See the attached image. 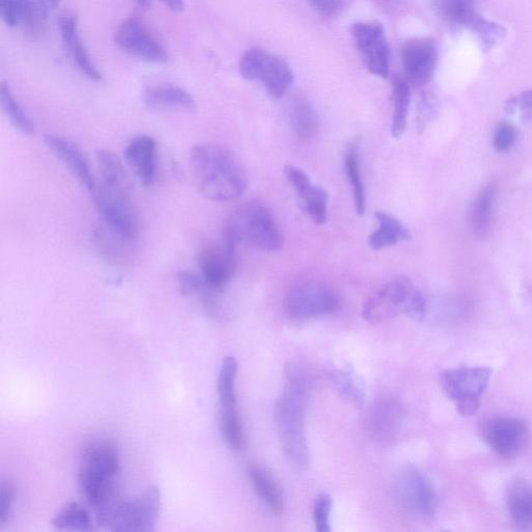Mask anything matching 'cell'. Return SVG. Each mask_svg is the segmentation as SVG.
Instances as JSON below:
<instances>
[{"mask_svg":"<svg viewBox=\"0 0 532 532\" xmlns=\"http://www.w3.org/2000/svg\"><path fill=\"white\" fill-rule=\"evenodd\" d=\"M236 245L229 238L223 242L206 247L199 254L201 276L209 287L221 290L235 272Z\"/></svg>","mask_w":532,"mask_h":532,"instance_id":"obj_15","label":"cell"},{"mask_svg":"<svg viewBox=\"0 0 532 532\" xmlns=\"http://www.w3.org/2000/svg\"><path fill=\"white\" fill-rule=\"evenodd\" d=\"M239 72L248 81H257L274 98H281L294 83V73L288 64L262 48H252L239 62Z\"/></svg>","mask_w":532,"mask_h":532,"instance_id":"obj_7","label":"cell"},{"mask_svg":"<svg viewBox=\"0 0 532 532\" xmlns=\"http://www.w3.org/2000/svg\"><path fill=\"white\" fill-rule=\"evenodd\" d=\"M290 122L296 136L301 141H308L315 136L318 128V116L307 98L299 96L292 101Z\"/></svg>","mask_w":532,"mask_h":532,"instance_id":"obj_28","label":"cell"},{"mask_svg":"<svg viewBox=\"0 0 532 532\" xmlns=\"http://www.w3.org/2000/svg\"><path fill=\"white\" fill-rule=\"evenodd\" d=\"M224 236L236 246L247 245L268 253L284 247L283 234L271 209L259 202L238 206L225 225Z\"/></svg>","mask_w":532,"mask_h":532,"instance_id":"obj_2","label":"cell"},{"mask_svg":"<svg viewBox=\"0 0 532 532\" xmlns=\"http://www.w3.org/2000/svg\"><path fill=\"white\" fill-rule=\"evenodd\" d=\"M395 493L405 510L429 519L435 516L438 498L430 478L416 469H409L399 476Z\"/></svg>","mask_w":532,"mask_h":532,"instance_id":"obj_12","label":"cell"},{"mask_svg":"<svg viewBox=\"0 0 532 532\" xmlns=\"http://www.w3.org/2000/svg\"><path fill=\"white\" fill-rule=\"evenodd\" d=\"M118 47L140 61L162 65L169 61V53L137 17L124 20L115 35Z\"/></svg>","mask_w":532,"mask_h":532,"instance_id":"obj_11","label":"cell"},{"mask_svg":"<svg viewBox=\"0 0 532 532\" xmlns=\"http://www.w3.org/2000/svg\"><path fill=\"white\" fill-rule=\"evenodd\" d=\"M491 376L488 367H460L442 372L440 385L462 416H472L480 409V399Z\"/></svg>","mask_w":532,"mask_h":532,"instance_id":"obj_6","label":"cell"},{"mask_svg":"<svg viewBox=\"0 0 532 532\" xmlns=\"http://www.w3.org/2000/svg\"><path fill=\"white\" fill-rule=\"evenodd\" d=\"M333 508V499L328 494L319 495L313 508V521L318 532H330V517Z\"/></svg>","mask_w":532,"mask_h":532,"instance_id":"obj_41","label":"cell"},{"mask_svg":"<svg viewBox=\"0 0 532 532\" xmlns=\"http://www.w3.org/2000/svg\"><path fill=\"white\" fill-rule=\"evenodd\" d=\"M434 6L442 18L465 26L476 13L474 0H434Z\"/></svg>","mask_w":532,"mask_h":532,"instance_id":"obj_36","label":"cell"},{"mask_svg":"<svg viewBox=\"0 0 532 532\" xmlns=\"http://www.w3.org/2000/svg\"><path fill=\"white\" fill-rule=\"evenodd\" d=\"M341 305L336 292L318 282H304L291 288L284 300L286 313L298 319L330 315L337 312Z\"/></svg>","mask_w":532,"mask_h":532,"instance_id":"obj_9","label":"cell"},{"mask_svg":"<svg viewBox=\"0 0 532 532\" xmlns=\"http://www.w3.org/2000/svg\"><path fill=\"white\" fill-rule=\"evenodd\" d=\"M97 162L102 183L129 186L121 159L115 152L108 149L99 150L97 152Z\"/></svg>","mask_w":532,"mask_h":532,"instance_id":"obj_35","label":"cell"},{"mask_svg":"<svg viewBox=\"0 0 532 532\" xmlns=\"http://www.w3.org/2000/svg\"><path fill=\"white\" fill-rule=\"evenodd\" d=\"M178 283L182 294L185 296L203 295L208 299L212 291H217L207 285L201 274L198 275L193 272L179 273Z\"/></svg>","mask_w":532,"mask_h":532,"instance_id":"obj_39","label":"cell"},{"mask_svg":"<svg viewBox=\"0 0 532 532\" xmlns=\"http://www.w3.org/2000/svg\"><path fill=\"white\" fill-rule=\"evenodd\" d=\"M482 440L504 459L519 457L529 444V429L519 418L497 417L484 420L478 428Z\"/></svg>","mask_w":532,"mask_h":532,"instance_id":"obj_10","label":"cell"},{"mask_svg":"<svg viewBox=\"0 0 532 532\" xmlns=\"http://www.w3.org/2000/svg\"><path fill=\"white\" fill-rule=\"evenodd\" d=\"M307 3L319 14L335 16L343 9L344 0H307Z\"/></svg>","mask_w":532,"mask_h":532,"instance_id":"obj_44","label":"cell"},{"mask_svg":"<svg viewBox=\"0 0 532 532\" xmlns=\"http://www.w3.org/2000/svg\"><path fill=\"white\" fill-rule=\"evenodd\" d=\"M376 219L379 228L369 236V246L372 249L380 251L401 242H409L412 238L409 229L403 222L388 212L378 211Z\"/></svg>","mask_w":532,"mask_h":532,"instance_id":"obj_25","label":"cell"},{"mask_svg":"<svg viewBox=\"0 0 532 532\" xmlns=\"http://www.w3.org/2000/svg\"><path fill=\"white\" fill-rule=\"evenodd\" d=\"M402 409L396 402L378 403L369 415V428L372 434L382 440L394 437L401 425Z\"/></svg>","mask_w":532,"mask_h":532,"instance_id":"obj_26","label":"cell"},{"mask_svg":"<svg viewBox=\"0 0 532 532\" xmlns=\"http://www.w3.org/2000/svg\"><path fill=\"white\" fill-rule=\"evenodd\" d=\"M16 498V487L10 480L3 481L0 486V524L4 525L12 512Z\"/></svg>","mask_w":532,"mask_h":532,"instance_id":"obj_42","label":"cell"},{"mask_svg":"<svg viewBox=\"0 0 532 532\" xmlns=\"http://www.w3.org/2000/svg\"><path fill=\"white\" fill-rule=\"evenodd\" d=\"M190 167L199 191L211 201H234L248 189L244 166L225 146L211 143L196 145L190 153Z\"/></svg>","mask_w":532,"mask_h":532,"instance_id":"obj_1","label":"cell"},{"mask_svg":"<svg viewBox=\"0 0 532 532\" xmlns=\"http://www.w3.org/2000/svg\"><path fill=\"white\" fill-rule=\"evenodd\" d=\"M61 2L62 0H34V5L38 13L47 20L49 14L59 8Z\"/></svg>","mask_w":532,"mask_h":532,"instance_id":"obj_45","label":"cell"},{"mask_svg":"<svg viewBox=\"0 0 532 532\" xmlns=\"http://www.w3.org/2000/svg\"><path fill=\"white\" fill-rule=\"evenodd\" d=\"M161 2L175 14L182 13L185 8L184 0H161Z\"/></svg>","mask_w":532,"mask_h":532,"instance_id":"obj_46","label":"cell"},{"mask_svg":"<svg viewBox=\"0 0 532 532\" xmlns=\"http://www.w3.org/2000/svg\"><path fill=\"white\" fill-rule=\"evenodd\" d=\"M221 430L228 445L233 450H243L245 445L244 431L236 407L222 409Z\"/></svg>","mask_w":532,"mask_h":532,"instance_id":"obj_38","label":"cell"},{"mask_svg":"<svg viewBox=\"0 0 532 532\" xmlns=\"http://www.w3.org/2000/svg\"><path fill=\"white\" fill-rule=\"evenodd\" d=\"M517 110L521 112L524 123L532 121V90L522 92L508 101L507 111L515 113Z\"/></svg>","mask_w":532,"mask_h":532,"instance_id":"obj_43","label":"cell"},{"mask_svg":"<svg viewBox=\"0 0 532 532\" xmlns=\"http://www.w3.org/2000/svg\"><path fill=\"white\" fill-rule=\"evenodd\" d=\"M437 60V46L431 38L410 39L402 48L405 77L415 86H424L431 81Z\"/></svg>","mask_w":532,"mask_h":532,"instance_id":"obj_14","label":"cell"},{"mask_svg":"<svg viewBox=\"0 0 532 532\" xmlns=\"http://www.w3.org/2000/svg\"><path fill=\"white\" fill-rule=\"evenodd\" d=\"M0 102H2L3 111L11 123L24 135H33L36 130L35 123L22 109L10 86L5 82L0 87Z\"/></svg>","mask_w":532,"mask_h":532,"instance_id":"obj_30","label":"cell"},{"mask_svg":"<svg viewBox=\"0 0 532 532\" xmlns=\"http://www.w3.org/2000/svg\"><path fill=\"white\" fill-rule=\"evenodd\" d=\"M393 88V116L391 133L394 139L401 138L407 128L411 101V89L408 79L396 75L392 82Z\"/></svg>","mask_w":532,"mask_h":532,"instance_id":"obj_27","label":"cell"},{"mask_svg":"<svg viewBox=\"0 0 532 532\" xmlns=\"http://www.w3.org/2000/svg\"><path fill=\"white\" fill-rule=\"evenodd\" d=\"M140 8L146 10L151 4V0H133Z\"/></svg>","mask_w":532,"mask_h":532,"instance_id":"obj_47","label":"cell"},{"mask_svg":"<svg viewBox=\"0 0 532 532\" xmlns=\"http://www.w3.org/2000/svg\"><path fill=\"white\" fill-rule=\"evenodd\" d=\"M0 16L9 28H19L34 38L43 33L47 21L36 10L34 0H0Z\"/></svg>","mask_w":532,"mask_h":532,"instance_id":"obj_19","label":"cell"},{"mask_svg":"<svg viewBox=\"0 0 532 532\" xmlns=\"http://www.w3.org/2000/svg\"><path fill=\"white\" fill-rule=\"evenodd\" d=\"M162 511V495L148 486L139 495L117 499L108 509L96 514L98 523L115 531H153Z\"/></svg>","mask_w":532,"mask_h":532,"instance_id":"obj_5","label":"cell"},{"mask_svg":"<svg viewBox=\"0 0 532 532\" xmlns=\"http://www.w3.org/2000/svg\"><path fill=\"white\" fill-rule=\"evenodd\" d=\"M285 175L309 218L317 225H324L328 220V193L314 185L308 174L298 167L286 166Z\"/></svg>","mask_w":532,"mask_h":532,"instance_id":"obj_16","label":"cell"},{"mask_svg":"<svg viewBox=\"0 0 532 532\" xmlns=\"http://www.w3.org/2000/svg\"><path fill=\"white\" fill-rule=\"evenodd\" d=\"M331 380L339 394L347 401L360 406L364 401L365 389L361 380L354 372L347 369H337L331 374Z\"/></svg>","mask_w":532,"mask_h":532,"instance_id":"obj_33","label":"cell"},{"mask_svg":"<svg viewBox=\"0 0 532 532\" xmlns=\"http://www.w3.org/2000/svg\"><path fill=\"white\" fill-rule=\"evenodd\" d=\"M144 100L150 108L156 110L194 112L197 109L196 100L188 91L170 84L147 88Z\"/></svg>","mask_w":532,"mask_h":532,"instance_id":"obj_22","label":"cell"},{"mask_svg":"<svg viewBox=\"0 0 532 532\" xmlns=\"http://www.w3.org/2000/svg\"><path fill=\"white\" fill-rule=\"evenodd\" d=\"M505 499L514 525L521 530H532V486L517 477L509 484Z\"/></svg>","mask_w":532,"mask_h":532,"instance_id":"obj_23","label":"cell"},{"mask_svg":"<svg viewBox=\"0 0 532 532\" xmlns=\"http://www.w3.org/2000/svg\"><path fill=\"white\" fill-rule=\"evenodd\" d=\"M399 314H405L414 321H422L427 314V301L405 276L388 282L370 296L362 308V316L370 324L389 321Z\"/></svg>","mask_w":532,"mask_h":532,"instance_id":"obj_4","label":"cell"},{"mask_svg":"<svg viewBox=\"0 0 532 532\" xmlns=\"http://www.w3.org/2000/svg\"><path fill=\"white\" fill-rule=\"evenodd\" d=\"M237 371V360L233 356L225 357L218 379V393L222 409L236 407L235 384Z\"/></svg>","mask_w":532,"mask_h":532,"instance_id":"obj_32","label":"cell"},{"mask_svg":"<svg viewBox=\"0 0 532 532\" xmlns=\"http://www.w3.org/2000/svg\"><path fill=\"white\" fill-rule=\"evenodd\" d=\"M466 26L480 37L485 50L492 49L507 36V30L503 26L489 21L477 13L474 14Z\"/></svg>","mask_w":532,"mask_h":532,"instance_id":"obj_37","label":"cell"},{"mask_svg":"<svg viewBox=\"0 0 532 532\" xmlns=\"http://www.w3.org/2000/svg\"><path fill=\"white\" fill-rule=\"evenodd\" d=\"M518 139V130L510 122H500L495 130L493 137V146L499 153H507L511 151Z\"/></svg>","mask_w":532,"mask_h":532,"instance_id":"obj_40","label":"cell"},{"mask_svg":"<svg viewBox=\"0 0 532 532\" xmlns=\"http://www.w3.org/2000/svg\"><path fill=\"white\" fill-rule=\"evenodd\" d=\"M125 158L144 185L154 183L157 165L156 142L153 138L146 135L133 138L125 149Z\"/></svg>","mask_w":532,"mask_h":532,"instance_id":"obj_20","label":"cell"},{"mask_svg":"<svg viewBox=\"0 0 532 532\" xmlns=\"http://www.w3.org/2000/svg\"><path fill=\"white\" fill-rule=\"evenodd\" d=\"M498 194V184L488 183L474 199L469 209V225L473 233L480 237L489 234L494 218L495 203Z\"/></svg>","mask_w":532,"mask_h":532,"instance_id":"obj_24","label":"cell"},{"mask_svg":"<svg viewBox=\"0 0 532 532\" xmlns=\"http://www.w3.org/2000/svg\"><path fill=\"white\" fill-rule=\"evenodd\" d=\"M250 476L258 496L268 505L270 510L280 516L284 512V499L281 490L273 478L258 466H251Z\"/></svg>","mask_w":532,"mask_h":532,"instance_id":"obj_29","label":"cell"},{"mask_svg":"<svg viewBox=\"0 0 532 532\" xmlns=\"http://www.w3.org/2000/svg\"><path fill=\"white\" fill-rule=\"evenodd\" d=\"M47 147L55 153L73 176L89 191H95L96 184L89 165L78 148L70 141L53 135L44 137Z\"/></svg>","mask_w":532,"mask_h":532,"instance_id":"obj_21","label":"cell"},{"mask_svg":"<svg viewBox=\"0 0 532 532\" xmlns=\"http://www.w3.org/2000/svg\"><path fill=\"white\" fill-rule=\"evenodd\" d=\"M98 210L106 223L126 241L139 235V219L130 198L129 186L102 183L96 195Z\"/></svg>","mask_w":532,"mask_h":532,"instance_id":"obj_8","label":"cell"},{"mask_svg":"<svg viewBox=\"0 0 532 532\" xmlns=\"http://www.w3.org/2000/svg\"><path fill=\"white\" fill-rule=\"evenodd\" d=\"M52 524L60 530L90 531L93 522L87 510L76 502H70L53 519Z\"/></svg>","mask_w":532,"mask_h":532,"instance_id":"obj_34","label":"cell"},{"mask_svg":"<svg viewBox=\"0 0 532 532\" xmlns=\"http://www.w3.org/2000/svg\"><path fill=\"white\" fill-rule=\"evenodd\" d=\"M352 33L368 71L387 78L390 49L383 26L378 22H359L353 25Z\"/></svg>","mask_w":532,"mask_h":532,"instance_id":"obj_13","label":"cell"},{"mask_svg":"<svg viewBox=\"0 0 532 532\" xmlns=\"http://www.w3.org/2000/svg\"><path fill=\"white\" fill-rule=\"evenodd\" d=\"M120 471L119 450L113 441L100 439L86 445L79 473L116 481Z\"/></svg>","mask_w":532,"mask_h":532,"instance_id":"obj_17","label":"cell"},{"mask_svg":"<svg viewBox=\"0 0 532 532\" xmlns=\"http://www.w3.org/2000/svg\"><path fill=\"white\" fill-rule=\"evenodd\" d=\"M58 23L63 43L74 64L91 81L101 82L102 73L94 64L81 35H79L77 18L72 14L66 13L60 16Z\"/></svg>","mask_w":532,"mask_h":532,"instance_id":"obj_18","label":"cell"},{"mask_svg":"<svg viewBox=\"0 0 532 532\" xmlns=\"http://www.w3.org/2000/svg\"><path fill=\"white\" fill-rule=\"evenodd\" d=\"M307 390V386L289 381L276 408L284 454L292 465L301 469L306 468L310 462L304 423Z\"/></svg>","mask_w":532,"mask_h":532,"instance_id":"obj_3","label":"cell"},{"mask_svg":"<svg viewBox=\"0 0 532 532\" xmlns=\"http://www.w3.org/2000/svg\"><path fill=\"white\" fill-rule=\"evenodd\" d=\"M359 146L358 141L352 143L345 153L344 165L353 188L357 214L363 217L366 210V196L359 165Z\"/></svg>","mask_w":532,"mask_h":532,"instance_id":"obj_31","label":"cell"}]
</instances>
